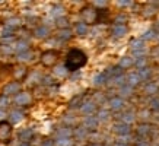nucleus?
<instances>
[{
  "label": "nucleus",
  "mask_w": 159,
  "mask_h": 146,
  "mask_svg": "<svg viewBox=\"0 0 159 146\" xmlns=\"http://www.w3.org/2000/svg\"><path fill=\"white\" fill-rule=\"evenodd\" d=\"M67 140H61V143H58V146H67Z\"/></svg>",
  "instance_id": "9"
},
{
  "label": "nucleus",
  "mask_w": 159,
  "mask_h": 146,
  "mask_svg": "<svg viewBox=\"0 0 159 146\" xmlns=\"http://www.w3.org/2000/svg\"><path fill=\"white\" fill-rule=\"evenodd\" d=\"M88 62V56L79 48H72L66 57V69L69 72H75L83 67Z\"/></svg>",
  "instance_id": "1"
},
{
  "label": "nucleus",
  "mask_w": 159,
  "mask_h": 146,
  "mask_svg": "<svg viewBox=\"0 0 159 146\" xmlns=\"http://www.w3.org/2000/svg\"><path fill=\"white\" fill-rule=\"evenodd\" d=\"M20 120H22V114L20 112H13L12 114V121L13 123H19Z\"/></svg>",
  "instance_id": "7"
},
{
  "label": "nucleus",
  "mask_w": 159,
  "mask_h": 146,
  "mask_svg": "<svg viewBox=\"0 0 159 146\" xmlns=\"http://www.w3.org/2000/svg\"><path fill=\"white\" fill-rule=\"evenodd\" d=\"M82 16H83V19H85V22L93 24L95 19H97V10L92 9V7H88V9H85L82 12Z\"/></svg>",
  "instance_id": "4"
},
{
  "label": "nucleus",
  "mask_w": 159,
  "mask_h": 146,
  "mask_svg": "<svg viewBox=\"0 0 159 146\" xmlns=\"http://www.w3.org/2000/svg\"><path fill=\"white\" fill-rule=\"evenodd\" d=\"M16 91H18V85H16V83H10L7 88H5V94L16 92Z\"/></svg>",
  "instance_id": "6"
},
{
  "label": "nucleus",
  "mask_w": 159,
  "mask_h": 146,
  "mask_svg": "<svg viewBox=\"0 0 159 146\" xmlns=\"http://www.w3.org/2000/svg\"><path fill=\"white\" fill-rule=\"evenodd\" d=\"M77 32H79V34H85V32H86V26L83 24H79L77 25Z\"/></svg>",
  "instance_id": "8"
},
{
  "label": "nucleus",
  "mask_w": 159,
  "mask_h": 146,
  "mask_svg": "<svg viewBox=\"0 0 159 146\" xmlns=\"http://www.w3.org/2000/svg\"><path fill=\"white\" fill-rule=\"evenodd\" d=\"M16 102L18 104H26V102H29V95L28 94H20L19 97H16Z\"/></svg>",
  "instance_id": "5"
},
{
  "label": "nucleus",
  "mask_w": 159,
  "mask_h": 146,
  "mask_svg": "<svg viewBox=\"0 0 159 146\" xmlns=\"http://www.w3.org/2000/svg\"><path fill=\"white\" fill-rule=\"evenodd\" d=\"M58 56H60V53L56 50H47L41 56V62H43L44 66H53L58 60Z\"/></svg>",
  "instance_id": "2"
},
{
  "label": "nucleus",
  "mask_w": 159,
  "mask_h": 146,
  "mask_svg": "<svg viewBox=\"0 0 159 146\" xmlns=\"http://www.w3.org/2000/svg\"><path fill=\"white\" fill-rule=\"evenodd\" d=\"M12 136V124L9 121H0V142H7Z\"/></svg>",
  "instance_id": "3"
},
{
  "label": "nucleus",
  "mask_w": 159,
  "mask_h": 146,
  "mask_svg": "<svg viewBox=\"0 0 159 146\" xmlns=\"http://www.w3.org/2000/svg\"><path fill=\"white\" fill-rule=\"evenodd\" d=\"M45 32H47L45 29H39V31H38V34H39V35H44V34H45Z\"/></svg>",
  "instance_id": "10"
}]
</instances>
